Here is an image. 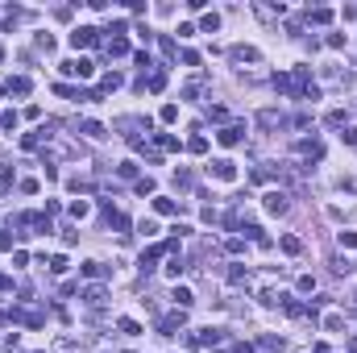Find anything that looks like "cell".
I'll list each match as a JSON object with an SVG mask.
<instances>
[{"mask_svg": "<svg viewBox=\"0 0 357 353\" xmlns=\"http://www.w3.org/2000/svg\"><path fill=\"white\" fill-rule=\"evenodd\" d=\"M208 171H212V175H216L220 183H233V179H237V162H228V158H216Z\"/></svg>", "mask_w": 357, "mask_h": 353, "instance_id": "cell-1", "label": "cell"}, {"mask_svg": "<svg viewBox=\"0 0 357 353\" xmlns=\"http://www.w3.org/2000/svg\"><path fill=\"white\" fill-rule=\"evenodd\" d=\"M216 341H220V333H216V328H200V333H191V337H187V345H191V349H200V345H216Z\"/></svg>", "mask_w": 357, "mask_h": 353, "instance_id": "cell-2", "label": "cell"}, {"mask_svg": "<svg viewBox=\"0 0 357 353\" xmlns=\"http://www.w3.org/2000/svg\"><path fill=\"white\" fill-rule=\"evenodd\" d=\"M96 33H100V29H91V25L75 29V33H71V46H75V50H79V46H96Z\"/></svg>", "mask_w": 357, "mask_h": 353, "instance_id": "cell-3", "label": "cell"}, {"mask_svg": "<svg viewBox=\"0 0 357 353\" xmlns=\"http://www.w3.org/2000/svg\"><path fill=\"white\" fill-rule=\"evenodd\" d=\"M295 150H299L303 158H312V162H316V158H324V146H320V141H299Z\"/></svg>", "mask_w": 357, "mask_h": 353, "instance_id": "cell-4", "label": "cell"}, {"mask_svg": "<svg viewBox=\"0 0 357 353\" xmlns=\"http://www.w3.org/2000/svg\"><path fill=\"white\" fill-rule=\"evenodd\" d=\"M266 212L283 216V212H286V195H283V191H270V195H266Z\"/></svg>", "mask_w": 357, "mask_h": 353, "instance_id": "cell-5", "label": "cell"}, {"mask_svg": "<svg viewBox=\"0 0 357 353\" xmlns=\"http://www.w3.org/2000/svg\"><path fill=\"white\" fill-rule=\"evenodd\" d=\"M241 133H245L241 125H228V129H220L216 137H220V146H237V141H241Z\"/></svg>", "mask_w": 357, "mask_h": 353, "instance_id": "cell-6", "label": "cell"}, {"mask_svg": "<svg viewBox=\"0 0 357 353\" xmlns=\"http://www.w3.org/2000/svg\"><path fill=\"white\" fill-rule=\"evenodd\" d=\"M154 208L162 212V216H175V212H179V204H175V199H166V195H162V199H154Z\"/></svg>", "mask_w": 357, "mask_h": 353, "instance_id": "cell-7", "label": "cell"}, {"mask_svg": "<svg viewBox=\"0 0 357 353\" xmlns=\"http://www.w3.org/2000/svg\"><path fill=\"white\" fill-rule=\"evenodd\" d=\"M307 21H316V25H328L332 13H328V8H312V13H307Z\"/></svg>", "mask_w": 357, "mask_h": 353, "instance_id": "cell-8", "label": "cell"}, {"mask_svg": "<svg viewBox=\"0 0 357 353\" xmlns=\"http://www.w3.org/2000/svg\"><path fill=\"white\" fill-rule=\"evenodd\" d=\"M170 299H175L179 308H191V291H187V287H175V295H170Z\"/></svg>", "mask_w": 357, "mask_h": 353, "instance_id": "cell-9", "label": "cell"}, {"mask_svg": "<svg viewBox=\"0 0 357 353\" xmlns=\"http://www.w3.org/2000/svg\"><path fill=\"white\" fill-rule=\"evenodd\" d=\"M258 121H262V125H266V129H274V125H283V116H279V112H274V108H266V112H262V116H258Z\"/></svg>", "mask_w": 357, "mask_h": 353, "instance_id": "cell-10", "label": "cell"}, {"mask_svg": "<svg viewBox=\"0 0 357 353\" xmlns=\"http://www.w3.org/2000/svg\"><path fill=\"white\" fill-rule=\"evenodd\" d=\"M108 54H129V42H125V38H112V42H108Z\"/></svg>", "mask_w": 357, "mask_h": 353, "instance_id": "cell-11", "label": "cell"}, {"mask_svg": "<svg viewBox=\"0 0 357 353\" xmlns=\"http://www.w3.org/2000/svg\"><path fill=\"white\" fill-rule=\"evenodd\" d=\"M299 250H303V241H299V237H283V254H299Z\"/></svg>", "mask_w": 357, "mask_h": 353, "instance_id": "cell-12", "label": "cell"}, {"mask_svg": "<svg viewBox=\"0 0 357 353\" xmlns=\"http://www.w3.org/2000/svg\"><path fill=\"white\" fill-rule=\"evenodd\" d=\"M79 129H83V133H87V137H104V129H100L96 121H83V125H79Z\"/></svg>", "mask_w": 357, "mask_h": 353, "instance_id": "cell-13", "label": "cell"}, {"mask_svg": "<svg viewBox=\"0 0 357 353\" xmlns=\"http://www.w3.org/2000/svg\"><path fill=\"white\" fill-rule=\"evenodd\" d=\"M87 212H91V208L83 204V199H75V204H71V216H75V220H83V216H87Z\"/></svg>", "mask_w": 357, "mask_h": 353, "instance_id": "cell-14", "label": "cell"}, {"mask_svg": "<svg viewBox=\"0 0 357 353\" xmlns=\"http://www.w3.org/2000/svg\"><path fill=\"white\" fill-rule=\"evenodd\" d=\"M187 150H191V154H204V150H208V141H204V137H191Z\"/></svg>", "mask_w": 357, "mask_h": 353, "instance_id": "cell-15", "label": "cell"}, {"mask_svg": "<svg viewBox=\"0 0 357 353\" xmlns=\"http://www.w3.org/2000/svg\"><path fill=\"white\" fill-rule=\"evenodd\" d=\"M8 91H17V96H25V91H29V79H13V84H8Z\"/></svg>", "mask_w": 357, "mask_h": 353, "instance_id": "cell-16", "label": "cell"}, {"mask_svg": "<svg viewBox=\"0 0 357 353\" xmlns=\"http://www.w3.org/2000/svg\"><path fill=\"white\" fill-rule=\"evenodd\" d=\"M137 233H142V237H154L158 225H154V220H142V225H137Z\"/></svg>", "mask_w": 357, "mask_h": 353, "instance_id": "cell-17", "label": "cell"}, {"mask_svg": "<svg viewBox=\"0 0 357 353\" xmlns=\"http://www.w3.org/2000/svg\"><path fill=\"white\" fill-rule=\"evenodd\" d=\"M121 333H129V337H137V333H142V324H137V320H121Z\"/></svg>", "mask_w": 357, "mask_h": 353, "instance_id": "cell-18", "label": "cell"}, {"mask_svg": "<svg viewBox=\"0 0 357 353\" xmlns=\"http://www.w3.org/2000/svg\"><path fill=\"white\" fill-rule=\"evenodd\" d=\"M154 191V179H137V195H149Z\"/></svg>", "mask_w": 357, "mask_h": 353, "instance_id": "cell-19", "label": "cell"}, {"mask_svg": "<svg viewBox=\"0 0 357 353\" xmlns=\"http://www.w3.org/2000/svg\"><path fill=\"white\" fill-rule=\"evenodd\" d=\"M341 245L345 250H357V233H341Z\"/></svg>", "mask_w": 357, "mask_h": 353, "instance_id": "cell-20", "label": "cell"}, {"mask_svg": "<svg viewBox=\"0 0 357 353\" xmlns=\"http://www.w3.org/2000/svg\"><path fill=\"white\" fill-rule=\"evenodd\" d=\"M345 141H349V146H357V129H345Z\"/></svg>", "mask_w": 357, "mask_h": 353, "instance_id": "cell-21", "label": "cell"}, {"mask_svg": "<svg viewBox=\"0 0 357 353\" xmlns=\"http://www.w3.org/2000/svg\"><path fill=\"white\" fill-rule=\"evenodd\" d=\"M0 58H4V50H0Z\"/></svg>", "mask_w": 357, "mask_h": 353, "instance_id": "cell-22", "label": "cell"}]
</instances>
